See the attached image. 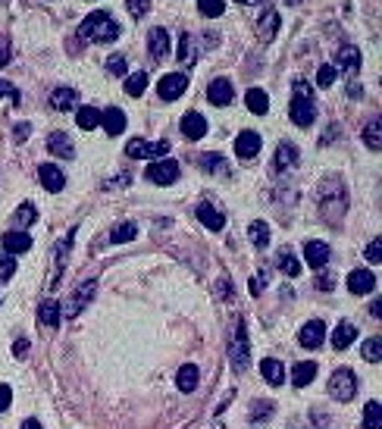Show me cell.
Returning a JSON list of instances; mask_svg holds the SVG:
<instances>
[{
    "label": "cell",
    "mask_w": 382,
    "mask_h": 429,
    "mask_svg": "<svg viewBox=\"0 0 382 429\" xmlns=\"http://www.w3.org/2000/svg\"><path fill=\"white\" fill-rule=\"evenodd\" d=\"M125 10H129L135 19H142V16L151 13V0H125Z\"/></svg>",
    "instance_id": "bcb514c9"
},
{
    "label": "cell",
    "mask_w": 382,
    "mask_h": 429,
    "mask_svg": "<svg viewBox=\"0 0 382 429\" xmlns=\"http://www.w3.org/2000/svg\"><path fill=\"white\" fill-rule=\"evenodd\" d=\"M360 69V50L354 44H341L335 50V72H345V76H354Z\"/></svg>",
    "instance_id": "30bf717a"
},
{
    "label": "cell",
    "mask_w": 382,
    "mask_h": 429,
    "mask_svg": "<svg viewBox=\"0 0 382 429\" xmlns=\"http://www.w3.org/2000/svg\"><path fill=\"white\" fill-rule=\"evenodd\" d=\"M260 147H264V142H260V135H257V132H251V129H245V132H241V135L236 138V154H238L241 160L257 157Z\"/></svg>",
    "instance_id": "ac0fdd59"
},
{
    "label": "cell",
    "mask_w": 382,
    "mask_h": 429,
    "mask_svg": "<svg viewBox=\"0 0 382 429\" xmlns=\"http://www.w3.org/2000/svg\"><path fill=\"white\" fill-rule=\"evenodd\" d=\"M170 142H144V138H135V142L125 144V157L132 160H160L170 154Z\"/></svg>",
    "instance_id": "5b68a950"
},
{
    "label": "cell",
    "mask_w": 382,
    "mask_h": 429,
    "mask_svg": "<svg viewBox=\"0 0 382 429\" xmlns=\"http://www.w3.org/2000/svg\"><path fill=\"white\" fill-rule=\"evenodd\" d=\"M10 404H13V388L10 386H0V414L10 411Z\"/></svg>",
    "instance_id": "816d5d0a"
},
{
    "label": "cell",
    "mask_w": 382,
    "mask_h": 429,
    "mask_svg": "<svg viewBox=\"0 0 382 429\" xmlns=\"http://www.w3.org/2000/svg\"><path fill=\"white\" fill-rule=\"evenodd\" d=\"M198 379H200L198 367H194V364H185L182 370H179V376H176L179 392H194V388H198Z\"/></svg>",
    "instance_id": "d6a6232c"
},
{
    "label": "cell",
    "mask_w": 382,
    "mask_h": 429,
    "mask_svg": "<svg viewBox=\"0 0 382 429\" xmlns=\"http://www.w3.org/2000/svg\"><path fill=\"white\" fill-rule=\"evenodd\" d=\"M247 236H251L254 247H266L270 245V226H266L264 219H254V223L247 226Z\"/></svg>",
    "instance_id": "d590c367"
},
{
    "label": "cell",
    "mask_w": 382,
    "mask_h": 429,
    "mask_svg": "<svg viewBox=\"0 0 382 429\" xmlns=\"http://www.w3.org/2000/svg\"><path fill=\"white\" fill-rule=\"evenodd\" d=\"M373 288H376V276H373V270H367V266H360V270H354L351 276H348V292L351 294H370Z\"/></svg>",
    "instance_id": "2e32d148"
},
{
    "label": "cell",
    "mask_w": 382,
    "mask_h": 429,
    "mask_svg": "<svg viewBox=\"0 0 382 429\" xmlns=\"http://www.w3.org/2000/svg\"><path fill=\"white\" fill-rule=\"evenodd\" d=\"M357 339V329H354V323H339L335 326V332H332V345L339 348V351H345V348H351V341Z\"/></svg>",
    "instance_id": "1f68e13d"
},
{
    "label": "cell",
    "mask_w": 382,
    "mask_h": 429,
    "mask_svg": "<svg viewBox=\"0 0 382 429\" xmlns=\"http://www.w3.org/2000/svg\"><path fill=\"white\" fill-rule=\"evenodd\" d=\"M0 4H10V0H0Z\"/></svg>",
    "instance_id": "03108f58"
},
{
    "label": "cell",
    "mask_w": 382,
    "mask_h": 429,
    "mask_svg": "<svg viewBox=\"0 0 382 429\" xmlns=\"http://www.w3.org/2000/svg\"><path fill=\"white\" fill-rule=\"evenodd\" d=\"M360 354H364V360H370V364H379V360H382V339H379V335L367 339L364 348H360Z\"/></svg>",
    "instance_id": "ab89813d"
},
{
    "label": "cell",
    "mask_w": 382,
    "mask_h": 429,
    "mask_svg": "<svg viewBox=\"0 0 382 429\" xmlns=\"http://www.w3.org/2000/svg\"><path fill=\"white\" fill-rule=\"evenodd\" d=\"M298 160H301V151L292 142H282V144L276 147V170L279 172L294 170V166H298Z\"/></svg>",
    "instance_id": "7402d4cb"
},
{
    "label": "cell",
    "mask_w": 382,
    "mask_h": 429,
    "mask_svg": "<svg viewBox=\"0 0 382 429\" xmlns=\"http://www.w3.org/2000/svg\"><path fill=\"white\" fill-rule=\"evenodd\" d=\"M323 341H326V323L323 320H311V323L301 326V332H298L301 348H320Z\"/></svg>",
    "instance_id": "8fae6325"
},
{
    "label": "cell",
    "mask_w": 382,
    "mask_h": 429,
    "mask_svg": "<svg viewBox=\"0 0 382 429\" xmlns=\"http://www.w3.org/2000/svg\"><path fill=\"white\" fill-rule=\"evenodd\" d=\"M179 129H182V135L189 138V142H200V138L207 135V119L200 116V113H185Z\"/></svg>",
    "instance_id": "e0dca14e"
},
{
    "label": "cell",
    "mask_w": 382,
    "mask_h": 429,
    "mask_svg": "<svg viewBox=\"0 0 382 429\" xmlns=\"http://www.w3.org/2000/svg\"><path fill=\"white\" fill-rule=\"evenodd\" d=\"M245 104H247V110L254 113V116H264L266 110H270V97H266V91L264 88H251L245 95Z\"/></svg>",
    "instance_id": "f1b7e54d"
},
{
    "label": "cell",
    "mask_w": 382,
    "mask_h": 429,
    "mask_svg": "<svg viewBox=\"0 0 382 429\" xmlns=\"http://www.w3.org/2000/svg\"><path fill=\"white\" fill-rule=\"evenodd\" d=\"M288 116H292L294 125L301 129H311L313 119H317V104H313V95H311V85L307 82H294V97H292V107H288Z\"/></svg>",
    "instance_id": "7a4b0ae2"
},
{
    "label": "cell",
    "mask_w": 382,
    "mask_h": 429,
    "mask_svg": "<svg viewBox=\"0 0 382 429\" xmlns=\"http://www.w3.org/2000/svg\"><path fill=\"white\" fill-rule=\"evenodd\" d=\"M22 429H44L41 423H38V420L35 417H29V420H25V423H22Z\"/></svg>",
    "instance_id": "91938a15"
},
{
    "label": "cell",
    "mask_w": 382,
    "mask_h": 429,
    "mask_svg": "<svg viewBox=\"0 0 382 429\" xmlns=\"http://www.w3.org/2000/svg\"><path fill=\"white\" fill-rule=\"evenodd\" d=\"M285 4H288V6H294V4H301V0H285Z\"/></svg>",
    "instance_id": "e7e4bbea"
},
{
    "label": "cell",
    "mask_w": 382,
    "mask_h": 429,
    "mask_svg": "<svg viewBox=\"0 0 382 429\" xmlns=\"http://www.w3.org/2000/svg\"><path fill=\"white\" fill-rule=\"evenodd\" d=\"M104 66H107V72H110V76H125V57H123V53H113Z\"/></svg>",
    "instance_id": "7dc6e473"
},
{
    "label": "cell",
    "mask_w": 382,
    "mask_h": 429,
    "mask_svg": "<svg viewBox=\"0 0 382 429\" xmlns=\"http://www.w3.org/2000/svg\"><path fill=\"white\" fill-rule=\"evenodd\" d=\"M147 88V72H132L129 79H125V95L129 97H142Z\"/></svg>",
    "instance_id": "8d00e7d4"
},
{
    "label": "cell",
    "mask_w": 382,
    "mask_h": 429,
    "mask_svg": "<svg viewBox=\"0 0 382 429\" xmlns=\"http://www.w3.org/2000/svg\"><path fill=\"white\" fill-rule=\"evenodd\" d=\"M0 241H4V251L6 254H25V251H29V247H32V238H29V232H6V236L4 238H0Z\"/></svg>",
    "instance_id": "4316f807"
},
{
    "label": "cell",
    "mask_w": 382,
    "mask_h": 429,
    "mask_svg": "<svg viewBox=\"0 0 382 429\" xmlns=\"http://www.w3.org/2000/svg\"><path fill=\"white\" fill-rule=\"evenodd\" d=\"M266 414H273V404H270V401H264V404H254V407H251V423H266V420H270Z\"/></svg>",
    "instance_id": "c3c4849f"
},
{
    "label": "cell",
    "mask_w": 382,
    "mask_h": 429,
    "mask_svg": "<svg viewBox=\"0 0 382 429\" xmlns=\"http://www.w3.org/2000/svg\"><path fill=\"white\" fill-rule=\"evenodd\" d=\"M379 129H382V123H379V116H373L370 123H367V129H364V142L370 151H379V144H382V135H379Z\"/></svg>",
    "instance_id": "74e56055"
},
{
    "label": "cell",
    "mask_w": 382,
    "mask_h": 429,
    "mask_svg": "<svg viewBox=\"0 0 382 429\" xmlns=\"http://www.w3.org/2000/svg\"><path fill=\"white\" fill-rule=\"evenodd\" d=\"M364 426L367 429H382V407H379V401H367V407H364Z\"/></svg>",
    "instance_id": "f35d334b"
},
{
    "label": "cell",
    "mask_w": 382,
    "mask_h": 429,
    "mask_svg": "<svg viewBox=\"0 0 382 429\" xmlns=\"http://www.w3.org/2000/svg\"><path fill=\"white\" fill-rule=\"evenodd\" d=\"M279 270L288 273V276H301V260L292 251H279Z\"/></svg>",
    "instance_id": "60d3db41"
},
{
    "label": "cell",
    "mask_w": 382,
    "mask_h": 429,
    "mask_svg": "<svg viewBox=\"0 0 382 429\" xmlns=\"http://www.w3.org/2000/svg\"><path fill=\"white\" fill-rule=\"evenodd\" d=\"M185 91H189V76H185V72H170V76H163L157 85V95L163 100H176V97H182Z\"/></svg>",
    "instance_id": "ba28073f"
},
{
    "label": "cell",
    "mask_w": 382,
    "mask_h": 429,
    "mask_svg": "<svg viewBox=\"0 0 382 429\" xmlns=\"http://www.w3.org/2000/svg\"><path fill=\"white\" fill-rule=\"evenodd\" d=\"M260 373H264V379L270 382V386H282V382H285V367L279 364L276 358H264V360H260Z\"/></svg>",
    "instance_id": "83f0119b"
},
{
    "label": "cell",
    "mask_w": 382,
    "mask_h": 429,
    "mask_svg": "<svg viewBox=\"0 0 382 429\" xmlns=\"http://www.w3.org/2000/svg\"><path fill=\"white\" fill-rule=\"evenodd\" d=\"M179 63L182 66L198 63V44H194V38L189 35V32H182V38H179Z\"/></svg>",
    "instance_id": "f546056e"
},
{
    "label": "cell",
    "mask_w": 382,
    "mask_h": 429,
    "mask_svg": "<svg viewBox=\"0 0 382 429\" xmlns=\"http://www.w3.org/2000/svg\"><path fill=\"white\" fill-rule=\"evenodd\" d=\"M370 313L379 320V313H382V301H373V307H370Z\"/></svg>",
    "instance_id": "6125c7cd"
},
{
    "label": "cell",
    "mask_w": 382,
    "mask_h": 429,
    "mask_svg": "<svg viewBox=\"0 0 382 429\" xmlns=\"http://www.w3.org/2000/svg\"><path fill=\"white\" fill-rule=\"evenodd\" d=\"M72 238H76V229H69V232H66V238L60 241V247H57V257H53V273H50V279H48V292H53V285H57V279L63 276V266H66V257H69Z\"/></svg>",
    "instance_id": "4fadbf2b"
},
{
    "label": "cell",
    "mask_w": 382,
    "mask_h": 429,
    "mask_svg": "<svg viewBox=\"0 0 382 429\" xmlns=\"http://www.w3.org/2000/svg\"><path fill=\"white\" fill-rule=\"evenodd\" d=\"M317 285L323 288V292H329V288H335V279H332V276H320V279H317Z\"/></svg>",
    "instance_id": "6f0895ef"
},
{
    "label": "cell",
    "mask_w": 382,
    "mask_h": 429,
    "mask_svg": "<svg viewBox=\"0 0 382 429\" xmlns=\"http://www.w3.org/2000/svg\"><path fill=\"white\" fill-rule=\"evenodd\" d=\"M10 57H13V44H10V38L0 35V66L10 63Z\"/></svg>",
    "instance_id": "f907efd6"
},
{
    "label": "cell",
    "mask_w": 382,
    "mask_h": 429,
    "mask_svg": "<svg viewBox=\"0 0 382 429\" xmlns=\"http://www.w3.org/2000/svg\"><path fill=\"white\" fill-rule=\"evenodd\" d=\"M0 97H10L13 104H19V91L13 88L10 82H4V79H0Z\"/></svg>",
    "instance_id": "f5cc1de1"
},
{
    "label": "cell",
    "mask_w": 382,
    "mask_h": 429,
    "mask_svg": "<svg viewBox=\"0 0 382 429\" xmlns=\"http://www.w3.org/2000/svg\"><path fill=\"white\" fill-rule=\"evenodd\" d=\"M100 125L107 129V135H123L125 132V113L119 110V107H107V110L100 113Z\"/></svg>",
    "instance_id": "ffe728a7"
},
{
    "label": "cell",
    "mask_w": 382,
    "mask_h": 429,
    "mask_svg": "<svg viewBox=\"0 0 382 429\" xmlns=\"http://www.w3.org/2000/svg\"><path fill=\"white\" fill-rule=\"evenodd\" d=\"M16 276V260H13V254H0V279H13Z\"/></svg>",
    "instance_id": "f6af8a7d"
},
{
    "label": "cell",
    "mask_w": 382,
    "mask_h": 429,
    "mask_svg": "<svg viewBox=\"0 0 382 429\" xmlns=\"http://www.w3.org/2000/svg\"><path fill=\"white\" fill-rule=\"evenodd\" d=\"M207 97H210L213 107H229L232 97H236L232 82H229V79H213V82L207 85Z\"/></svg>",
    "instance_id": "9a60e30c"
},
{
    "label": "cell",
    "mask_w": 382,
    "mask_h": 429,
    "mask_svg": "<svg viewBox=\"0 0 382 429\" xmlns=\"http://www.w3.org/2000/svg\"><path fill=\"white\" fill-rule=\"evenodd\" d=\"M76 123H79V129H82V132L97 129V125H100V110H95V107H79Z\"/></svg>",
    "instance_id": "e575fe53"
},
{
    "label": "cell",
    "mask_w": 382,
    "mask_h": 429,
    "mask_svg": "<svg viewBox=\"0 0 382 429\" xmlns=\"http://www.w3.org/2000/svg\"><path fill=\"white\" fill-rule=\"evenodd\" d=\"M76 104H79V91H72V88H53L50 91V107L53 110L66 113V110H76Z\"/></svg>",
    "instance_id": "cb8c5ba5"
},
{
    "label": "cell",
    "mask_w": 382,
    "mask_h": 429,
    "mask_svg": "<svg viewBox=\"0 0 382 429\" xmlns=\"http://www.w3.org/2000/svg\"><path fill=\"white\" fill-rule=\"evenodd\" d=\"M313 379H317V364H313V360H301V364H294V370H292V386L294 388L311 386Z\"/></svg>",
    "instance_id": "d4e9b609"
},
{
    "label": "cell",
    "mask_w": 382,
    "mask_h": 429,
    "mask_svg": "<svg viewBox=\"0 0 382 429\" xmlns=\"http://www.w3.org/2000/svg\"><path fill=\"white\" fill-rule=\"evenodd\" d=\"M247 288H251V294H260V288H264V282H257V279H251V282H247Z\"/></svg>",
    "instance_id": "94428289"
},
{
    "label": "cell",
    "mask_w": 382,
    "mask_h": 429,
    "mask_svg": "<svg viewBox=\"0 0 382 429\" xmlns=\"http://www.w3.org/2000/svg\"><path fill=\"white\" fill-rule=\"evenodd\" d=\"M279 22H282V19H279V13L273 10V6H264V10H260V19H257V35H260V41L270 44L273 38H276V32H279Z\"/></svg>",
    "instance_id": "7c38bea8"
},
{
    "label": "cell",
    "mask_w": 382,
    "mask_h": 429,
    "mask_svg": "<svg viewBox=\"0 0 382 429\" xmlns=\"http://www.w3.org/2000/svg\"><path fill=\"white\" fill-rule=\"evenodd\" d=\"M304 257H307V264H311L313 270H326L332 251H329V245H326V241L313 238V241H307V245H304Z\"/></svg>",
    "instance_id": "5bb4252c"
},
{
    "label": "cell",
    "mask_w": 382,
    "mask_h": 429,
    "mask_svg": "<svg viewBox=\"0 0 382 429\" xmlns=\"http://www.w3.org/2000/svg\"><path fill=\"white\" fill-rule=\"evenodd\" d=\"M95 292H97V279H88V282H79L76 285V292H72V298H69V304H66V311H63V317H79L82 313V307L88 304L91 298H95Z\"/></svg>",
    "instance_id": "8992f818"
},
{
    "label": "cell",
    "mask_w": 382,
    "mask_h": 429,
    "mask_svg": "<svg viewBox=\"0 0 382 429\" xmlns=\"http://www.w3.org/2000/svg\"><path fill=\"white\" fill-rule=\"evenodd\" d=\"M179 163L176 160H154L151 166H147V179H151L154 185H172L179 179Z\"/></svg>",
    "instance_id": "52a82bcc"
},
{
    "label": "cell",
    "mask_w": 382,
    "mask_h": 429,
    "mask_svg": "<svg viewBox=\"0 0 382 429\" xmlns=\"http://www.w3.org/2000/svg\"><path fill=\"white\" fill-rule=\"evenodd\" d=\"M147 53H151L154 63H163V60L170 57V32H166L163 25L147 32Z\"/></svg>",
    "instance_id": "9c48e42d"
},
{
    "label": "cell",
    "mask_w": 382,
    "mask_h": 429,
    "mask_svg": "<svg viewBox=\"0 0 382 429\" xmlns=\"http://www.w3.org/2000/svg\"><path fill=\"white\" fill-rule=\"evenodd\" d=\"M198 10H200V16H210V19H217V16H223V0H198Z\"/></svg>",
    "instance_id": "b9f144b4"
},
{
    "label": "cell",
    "mask_w": 382,
    "mask_h": 429,
    "mask_svg": "<svg viewBox=\"0 0 382 429\" xmlns=\"http://www.w3.org/2000/svg\"><path fill=\"white\" fill-rule=\"evenodd\" d=\"M354 392H357V376L348 367H339V370L329 376V395L335 401H351Z\"/></svg>",
    "instance_id": "277c9868"
},
{
    "label": "cell",
    "mask_w": 382,
    "mask_h": 429,
    "mask_svg": "<svg viewBox=\"0 0 382 429\" xmlns=\"http://www.w3.org/2000/svg\"><path fill=\"white\" fill-rule=\"evenodd\" d=\"M119 22L116 19H110V13H88L85 16V22L79 25V38L82 41H91V44H107V41H116L119 38Z\"/></svg>",
    "instance_id": "6da1fadb"
},
{
    "label": "cell",
    "mask_w": 382,
    "mask_h": 429,
    "mask_svg": "<svg viewBox=\"0 0 382 429\" xmlns=\"http://www.w3.org/2000/svg\"><path fill=\"white\" fill-rule=\"evenodd\" d=\"M13 354H16V358H25V354H29V339H16V345H13Z\"/></svg>",
    "instance_id": "11a10c76"
},
{
    "label": "cell",
    "mask_w": 382,
    "mask_h": 429,
    "mask_svg": "<svg viewBox=\"0 0 382 429\" xmlns=\"http://www.w3.org/2000/svg\"><path fill=\"white\" fill-rule=\"evenodd\" d=\"M38 219V210H35V204H19L16 207V213H13V223H16V229L19 232H25L32 223Z\"/></svg>",
    "instance_id": "836d02e7"
},
{
    "label": "cell",
    "mask_w": 382,
    "mask_h": 429,
    "mask_svg": "<svg viewBox=\"0 0 382 429\" xmlns=\"http://www.w3.org/2000/svg\"><path fill=\"white\" fill-rule=\"evenodd\" d=\"M198 219H200V226H207L210 232H219L226 226V217L213 204H207V200L204 204H198Z\"/></svg>",
    "instance_id": "44dd1931"
},
{
    "label": "cell",
    "mask_w": 382,
    "mask_h": 429,
    "mask_svg": "<svg viewBox=\"0 0 382 429\" xmlns=\"http://www.w3.org/2000/svg\"><path fill=\"white\" fill-rule=\"evenodd\" d=\"M229 364L236 367V370H247V364H251V348H247L245 320H238L236 323V335H232V341H229Z\"/></svg>",
    "instance_id": "3957f363"
},
{
    "label": "cell",
    "mask_w": 382,
    "mask_h": 429,
    "mask_svg": "<svg viewBox=\"0 0 382 429\" xmlns=\"http://www.w3.org/2000/svg\"><path fill=\"white\" fill-rule=\"evenodd\" d=\"M229 294H232V285H229V279H219V282H217V298L219 301H226V298H229Z\"/></svg>",
    "instance_id": "db71d44e"
},
{
    "label": "cell",
    "mask_w": 382,
    "mask_h": 429,
    "mask_svg": "<svg viewBox=\"0 0 382 429\" xmlns=\"http://www.w3.org/2000/svg\"><path fill=\"white\" fill-rule=\"evenodd\" d=\"M29 138V125H16V142H25Z\"/></svg>",
    "instance_id": "680465c9"
},
{
    "label": "cell",
    "mask_w": 382,
    "mask_h": 429,
    "mask_svg": "<svg viewBox=\"0 0 382 429\" xmlns=\"http://www.w3.org/2000/svg\"><path fill=\"white\" fill-rule=\"evenodd\" d=\"M38 179H41L44 191H63V185H66L63 170H60V166H53V163H41V166H38Z\"/></svg>",
    "instance_id": "d6986e66"
},
{
    "label": "cell",
    "mask_w": 382,
    "mask_h": 429,
    "mask_svg": "<svg viewBox=\"0 0 382 429\" xmlns=\"http://www.w3.org/2000/svg\"><path fill=\"white\" fill-rule=\"evenodd\" d=\"M198 163L204 166L207 172H226V160L219 157V154H204V157H200Z\"/></svg>",
    "instance_id": "7bdbcfd3"
},
{
    "label": "cell",
    "mask_w": 382,
    "mask_h": 429,
    "mask_svg": "<svg viewBox=\"0 0 382 429\" xmlns=\"http://www.w3.org/2000/svg\"><path fill=\"white\" fill-rule=\"evenodd\" d=\"M38 320H41V326H48V329H57L60 320H63V313H60V304L57 301H41L38 304Z\"/></svg>",
    "instance_id": "484cf974"
},
{
    "label": "cell",
    "mask_w": 382,
    "mask_h": 429,
    "mask_svg": "<svg viewBox=\"0 0 382 429\" xmlns=\"http://www.w3.org/2000/svg\"><path fill=\"white\" fill-rule=\"evenodd\" d=\"M138 236V226L132 223V219H123V223H116L110 229V241L113 245H125V241H135Z\"/></svg>",
    "instance_id": "4dcf8cb0"
},
{
    "label": "cell",
    "mask_w": 382,
    "mask_h": 429,
    "mask_svg": "<svg viewBox=\"0 0 382 429\" xmlns=\"http://www.w3.org/2000/svg\"><path fill=\"white\" fill-rule=\"evenodd\" d=\"M348 97H351V100L364 97V85H357V82H348Z\"/></svg>",
    "instance_id": "9f6ffc18"
},
{
    "label": "cell",
    "mask_w": 382,
    "mask_h": 429,
    "mask_svg": "<svg viewBox=\"0 0 382 429\" xmlns=\"http://www.w3.org/2000/svg\"><path fill=\"white\" fill-rule=\"evenodd\" d=\"M335 79H339L335 66H320V69H317V85H320V88H329Z\"/></svg>",
    "instance_id": "ee69618b"
},
{
    "label": "cell",
    "mask_w": 382,
    "mask_h": 429,
    "mask_svg": "<svg viewBox=\"0 0 382 429\" xmlns=\"http://www.w3.org/2000/svg\"><path fill=\"white\" fill-rule=\"evenodd\" d=\"M238 4H245V6H254V4H257V0H238Z\"/></svg>",
    "instance_id": "be15d7a7"
},
{
    "label": "cell",
    "mask_w": 382,
    "mask_h": 429,
    "mask_svg": "<svg viewBox=\"0 0 382 429\" xmlns=\"http://www.w3.org/2000/svg\"><path fill=\"white\" fill-rule=\"evenodd\" d=\"M367 260H370V264H382V241L379 238L370 241V247H367Z\"/></svg>",
    "instance_id": "681fc988"
},
{
    "label": "cell",
    "mask_w": 382,
    "mask_h": 429,
    "mask_svg": "<svg viewBox=\"0 0 382 429\" xmlns=\"http://www.w3.org/2000/svg\"><path fill=\"white\" fill-rule=\"evenodd\" d=\"M48 151L53 154V157H63V160L76 157V147H72V142H69V135H66V132H53V135L48 138Z\"/></svg>",
    "instance_id": "603a6c76"
}]
</instances>
